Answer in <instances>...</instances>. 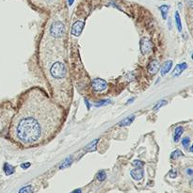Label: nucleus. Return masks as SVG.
I'll list each match as a JSON object with an SVG mask.
<instances>
[{"label": "nucleus", "instance_id": "31", "mask_svg": "<svg viewBox=\"0 0 193 193\" xmlns=\"http://www.w3.org/2000/svg\"><path fill=\"white\" fill-rule=\"evenodd\" d=\"M72 193H82V191H81L80 189H75V190H73Z\"/></svg>", "mask_w": 193, "mask_h": 193}, {"label": "nucleus", "instance_id": "27", "mask_svg": "<svg viewBox=\"0 0 193 193\" xmlns=\"http://www.w3.org/2000/svg\"><path fill=\"white\" fill-rule=\"evenodd\" d=\"M169 176H170V177H171V178H175V177L177 176L176 171H171V172H170V174H169Z\"/></svg>", "mask_w": 193, "mask_h": 193}, {"label": "nucleus", "instance_id": "11", "mask_svg": "<svg viewBox=\"0 0 193 193\" xmlns=\"http://www.w3.org/2000/svg\"><path fill=\"white\" fill-rule=\"evenodd\" d=\"M134 119H135V116L134 115H130L129 117H127L125 119H123V120L122 122H120L118 123V125L119 126H121V127H125V126H128V125H130L131 123L133 122V121H134Z\"/></svg>", "mask_w": 193, "mask_h": 193}, {"label": "nucleus", "instance_id": "6", "mask_svg": "<svg viewBox=\"0 0 193 193\" xmlns=\"http://www.w3.org/2000/svg\"><path fill=\"white\" fill-rule=\"evenodd\" d=\"M84 26H85V23H84L83 21H80V20H79V21H76L72 27V34L73 35L76 36V37L80 36L82 31H83Z\"/></svg>", "mask_w": 193, "mask_h": 193}, {"label": "nucleus", "instance_id": "29", "mask_svg": "<svg viewBox=\"0 0 193 193\" xmlns=\"http://www.w3.org/2000/svg\"><path fill=\"white\" fill-rule=\"evenodd\" d=\"M187 174H189V175H192L193 174V170L192 169H187Z\"/></svg>", "mask_w": 193, "mask_h": 193}, {"label": "nucleus", "instance_id": "4", "mask_svg": "<svg viewBox=\"0 0 193 193\" xmlns=\"http://www.w3.org/2000/svg\"><path fill=\"white\" fill-rule=\"evenodd\" d=\"M153 50V42L152 41L147 37H143L140 40V51L143 55H148Z\"/></svg>", "mask_w": 193, "mask_h": 193}, {"label": "nucleus", "instance_id": "2", "mask_svg": "<svg viewBox=\"0 0 193 193\" xmlns=\"http://www.w3.org/2000/svg\"><path fill=\"white\" fill-rule=\"evenodd\" d=\"M51 76L54 78H57V79H60V78H64L67 75V69L65 67L63 63L57 61L55 62L52 65L51 67Z\"/></svg>", "mask_w": 193, "mask_h": 193}, {"label": "nucleus", "instance_id": "22", "mask_svg": "<svg viewBox=\"0 0 193 193\" xmlns=\"http://www.w3.org/2000/svg\"><path fill=\"white\" fill-rule=\"evenodd\" d=\"M189 143H190V140H189V137H187V138H183V140H182V145L184 148H187L189 145Z\"/></svg>", "mask_w": 193, "mask_h": 193}, {"label": "nucleus", "instance_id": "17", "mask_svg": "<svg viewBox=\"0 0 193 193\" xmlns=\"http://www.w3.org/2000/svg\"><path fill=\"white\" fill-rule=\"evenodd\" d=\"M175 23H176V26H177L178 30L181 32L182 31V24H181V19H180L179 12H175Z\"/></svg>", "mask_w": 193, "mask_h": 193}, {"label": "nucleus", "instance_id": "34", "mask_svg": "<svg viewBox=\"0 0 193 193\" xmlns=\"http://www.w3.org/2000/svg\"><path fill=\"white\" fill-rule=\"evenodd\" d=\"M189 151H190L191 153H193V144H192V146L190 147V149H189Z\"/></svg>", "mask_w": 193, "mask_h": 193}, {"label": "nucleus", "instance_id": "24", "mask_svg": "<svg viewBox=\"0 0 193 193\" xmlns=\"http://www.w3.org/2000/svg\"><path fill=\"white\" fill-rule=\"evenodd\" d=\"M111 101L110 100H108V99H106V100H103L101 102H99L97 104H95V107H102V106H106L107 105V104H109Z\"/></svg>", "mask_w": 193, "mask_h": 193}, {"label": "nucleus", "instance_id": "25", "mask_svg": "<svg viewBox=\"0 0 193 193\" xmlns=\"http://www.w3.org/2000/svg\"><path fill=\"white\" fill-rule=\"evenodd\" d=\"M30 163L29 162H24V163H22L21 165H20V167L22 168V169H24V170H27V169H28L29 167H30Z\"/></svg>", "mask_w": 193, "mask_h": 193}, {"label": "nucleus", "instance_id": "14", "mask_svg": "<svg viewBox=\"0 0 193 193\" xmlns=\"http://www.w3.org/2000/svg\"><path fill=\"white\" fill-rule=\"evenodd\" d=\"M73 162V158L72 157H67L66 159H64L61 163L60 165H59V169L62 170V169H65V168L69 167Z\"/></svg>", "mask_w": 193, "mask_h": 193}, {"label": "nucleus", "instance_id": "9", "mask_svg": "<svg viewBox=\"0 0 193 193\" xmlns=\"http://www.w3.org/2000/svg\"><path fill=\"white\" fill-rule=\"evenodd\" d=\"M187 68V64L186 62H183V63L178 64V65H176V67L174 68V72H172V76H174V77L179 76L181 73L186 70Z\"/></svg>", "mask_w": 193, "mask_h": 193}, {"label": "nucleus", "instance_id": "19", "mask_svg": "<svg viewBox=\"0 0 193 193\" xmlns=\"http://www.w3.org/2000/svg\"><path fill=\"white\" fill-rule=\"evenodd\" d=\"M180 156H184V154L180 151V150H175L174 152H172L171 154V159H176V158L180 157Z\"/></svg>", "mask_w": 193, "mask_h": 193}, {"label": "nucleus", "instance_id": "7", "mask_svg": "<svg viewBox=\"0 0 193 193\" xmlns=\"http://www.w3.org/2000/svg\"><path fill=\"white\" fill-rule=\"evenodd\" d=\"M130 174H131V177L134 180L140 181L143 178V175H144V171H143L142 168H136L135 170L131 171Z\"/></svg>", "mask_w": 193, "mask_h": 193}, {"label": "nucleus", "instance_id": "8", "mask_svg": "<svg viewBox=\"0 0 193 193\" xmlns=\"http://www.w3.org/2000/svg\"><path fill=\"white\" fill-rule=\"evenodd\" d=\"M159 69H160L159 62L157 60H152L149 65H148V73H149L150 75L154 76L158 72Z\"/></svg>", "mask_w": 193, "mask_h": 193}, {"label": "nucleus", "instance_id": "32", "mask_svg": "<svg viewBox=\"0 0 193 193\" xmlns=\"http://www.w3.org/2000/svg\"><path fill=\"white\" fill-rule=\"evenodd\" d=\"M73 1H75V0H68V3H69V5H70V6H71V5L73 3Z\"/></svg>", "mask_w": 193, "mask_h": 193}, {"label": "nucleus", "instance_id": "18", "mask_svg": "<svg viewBox=\"0 0 193 193\" xmlns=\"http://www.w3.org/2000/svg\"><path fill=\"white\" fill-rule=\"evenodd\" d=\"M33 192V187L32 186H26L22 187L21 189L19 190L18 193H32Z\"/></svg>", "mask_w": 193, "mask_h": 193}, {"label": "nucleus", "instance_id": "33", "mask_svg": "<svg viewBox=\"0 0 193 193\" xmlns=\"http://www.w3.org/2000/svg\"><path fill=\"white\" fill-rule=\"evenodd\" d=\"M133 101H134V98H132V99H130V100H128L127 103H131V102H133Z\"/></svg>", "mask_w": 193, "mask_h": 193}, {"label": "nucleus", "instance_id": "12", "mask_svg": "<svg viewBox=\"0 0 193 193\" xmlns=\"http://www.w3.org/2000/svg\"><path fill=\"white\" fill-rule=\"evenodd\" d=\"M183 132H184V128H183L182 126H178V127L175 128L174 135V140L175 142L179 141L181 136L183 135Z\"/></svg>", "mask_w": 193, "mask_h": 193}, {"label": "nucleus", "instance_id": "28", "mask_svg": "<svg viewBox=\"0 0 193 193\" xmlns=\"http://www.w3.org/2000/svg\"><path fill=\"white\" fill-rule=\"evenodd\" d=\"M42 2H44L45 4H51V3H53V2H55L56 0H42Z\"/></svg>", "mask_w": 193, "mask_h": 193}, {"label": "nucleus", "instance_id": "35", "mask_svg": "<svg viewBox=\"0 0 193 193\" xmlns=\"http://www.w3.org/2000/svg\"><path fill=\"white\" fill-rule=\"evenodd\" d=\"M191 58H192V59H193V53H192V55H191Z\"/></svg>", "mask_w": 193, "mask_h": 193}, {"label": "nucleus", "instance_id": "26", "mask_svg": "<svg viewBox=\"0 0 193 193\" xmlns=\"http://www.w3.org/2000/svg\"><path fill=\"white\" fill-rule=\"evenodd\" d=\"M187 4L189 8L193 9V0H187Z\"/></svg>", "mask_w": 193, "mask_h": 193}, {"label": "nucleus", "instance_id": "21", "mask_svg": "<svg viewBox=\"0 0 193 193\" xmlns=\"http://www.w3.org/2000/svg\"><path fill=\"white\" fill-rule=\"evenodd\" d=\"M167 103H168V102H167L166 100H160L159 102H157V103L156 104L155 107H153V109H154V110H158V109H159L160 107H162L163 106L167 105Z\"/></svg>", "mask_w": 193, "mask_h": 193}, {"label": "nucleus", "instance_id": "13", "mask_svg": "<svg viewBox=\"0 0 193 193\" xmlns=\"http://www.w3.org/2000/svg\"><path fill=\"white\" fill-rule=\"evenodd\" d=\"M3 170H4L5 174H6V175H12L14 172V168L11 164H9V163H5Z\"/></svg>", "mask_w": 193, "mask_h": 193}, {"label": "nucleus", "instance_id": "23", "mask_svg": "<svg viewBox=\"0 0 193 193\" xmlns=\"http://www.w3.org/2000/svg\"><path fill=\"white\" fill-rule=\"evenodd\" d=\"M133 166H135L136 168H142L144 166V162L141 160H134L133 161Z\"/></svg>", "mask_w": 193, "mask_h": 193}, {"label": "nucleus", "instance_id": "1", "mask_svg": "<svg viewBox=\"0 0 193 193\" xmlns=\"http://www.w3.org/2000/svg\"><path fill=\"white\" fill-rule=\"evenodd\" d=\"M61 111L38 89L27 92L24 107L18 119L15 134L27 145L42 142L60 126Z\"/></svg>", "mask_w": 193, "mask_h": 193}, {"label": "nucleus", "instance_id": "20", "mask_svg": "<svg viewBox=\"0 0 193 193\" xmlns=\"http://www.w3.org/2000/svg\"><path fill=\"white\" fill-rule=\"evenodd\" d=\"M96 178L97 179L100 181V182H103L104 180H106V178H107V174H106V171H100L96 175Z\"/></svg>", "mask_w": 193, "mask_h": 193}, {"label": "nucleus", "instance_id": "5", "mask_svg": "<svg viewBox=\"0 0 193 193\" xmlns=\"http://www.w3.org/2000/svg\"><path fill=\"white\" fill-rule=\"evenodd\" d=\"M91 86H92V89L95 91L101 92V91H106L107 89V81H105L102 78H95L92 80Z\"/></svg>", "mask_w": 193, "mask_h": 193}, {"label": "nucleus", "instance_id": "30", "mask_svg": "<svg viewBox=\"0 0 193 193\" xmlns=\"http://www.w3.org/2000/svg\"><path fill=\"white\" fill-rule=\"evenodd\" d=\"M85 103H86V106H87V108H88V109H90V108H91V104H90V103H89V102H88L87 100H85Z\"/></svg>", "mask_w": 193, "mask_h": 193}, {"label": "nucleus", "instance_id": "15", "mask_svg": "<svg viewBox=\"0 0 193 193\" xmlns=\"http://www.w3.org/2000/svg\"><path fill=\"white\" fill-rule=\"evenodd\" d=\"M169 9H170V7L168 6V5H163V6H161L159 8L161 14H162V17L164 19H167V13H168V12H169Z\"/></svg>", "mask_w": 193, "mask_h": 193}, {"label": "nucleus", "instance_id": "3", "mask_svg": "<svg viewBox=\"0 0 193 193\" xmlns=\"http://www.w3.org/2000/svg\"><path fill=\"white\" fill-rule=\"evenodd\" d=\"M65 33V27L60 21H56L52 23L50 27V34L54 38H60Z\"/></svg>", "mask_w": 193, "mask_h": 193}, {"label": "nucleus", "instance_id": "10", "mask_svg": "<svg viewBox=\"0 0 193 193\" xmlns=\"http://www.w3.org/2000/svg\"><path fill=\"white\" fill-rule=\"evenodd\" d=\"M172 67V61L171 60H167L164 62V64L161 67V76H164L165 75H167L168 73L171 71V69Z\"/></svg>", "mask_w": 193, "mask_h": 193}, {"label": "nucleus", "instance_id": "16", "mask_svg": "<svg viewBox=\"0 0 193 193\" xmlns=\"http://www.w3.org/2000/svg\"><path fill=\"white\" fill-rule=\"evenodd\" d=\"M98 140H95L91 141L90 144L86 146L85 150H86V151H94V150L96 149V144H97Z\"/></svg>", "mask_w": 193, "mask_h": 193}]
</instances>
